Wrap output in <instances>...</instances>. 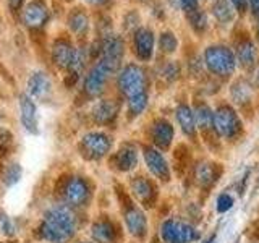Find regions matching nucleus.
Wrapping results in <instances>:
<instances>
[{
    "label": "nucleus",
    "mask_w": 259,
    "mask_h": 243,
    "mask_svg": "<svg viewBox=\"0 0 259 243\" xmlns=\"http://www.w3.org/2000/svg\"><path fill=\"white\" fill-rule=\"evenodd\" d=\"M76 230V217L68 206H52L39 225V237L51 243H67Z\"/></svg>",
    "instance_id": "1"
},
{
    "label": "nucleus",
    "mask_w": 259,
    "mask_h": 243,
    "mask_svg": "<svg viewBox=\"0 0 259 243\" xmlns=\"http://www.w3.org/2000/svg\"><path fill=\"white\" fill-rule=\"evenodd\" d=\"M120 67V62L105 59V57H99L97 63L88 71L84 78V91L89 96H99L104 91V86L107 83L109 76L112 73H115Z\"/></svg>",
    "instance_id": "2"
},
{
    "label": "nucleus",
    "mask_w": 259,
    "mask_h": 243,
    "mask_svg": "<svg viewBox=\"0 0 259 243\" xmlns=\"http://www.w3.org/2000/svg\"><path fill=\"white\" fill-rule=\"evenodd\" d=\"M204 63L214 75L229 76L237 67V57L225 46H210L204 52Z\"/></svg>",
    "instance_id": "3"
},
{
    "label": "nucleus",
    "mask_w": 259,
    "mask_h": 243,
    "mask_svg": "<svg viewBox=\"0 0 259 243\" xmlns=\"http://www.w3.org/2000/svg\"><path fill=\"white\" fill-rule=\"evenodd\" d=\"M214 130L225 140H235L243 130L241 120L229 104L219 105L214 112Z\"/></svg>",
    "instance_id": "4"
},
{
    "label": "nucleus",
    "mask_w": 259,
    "mask_h": 243,
    "mask_svg": "<svg viewBox=\"0 0 259 243\" xmlns=\"http://www.w3.org/2000/svg\"><path fill=\"white\" fill-rule=\"evenodd\" d=\"M146 73L140 65L130 63L125 68H121L118 75V88L126 97H132L135 94H140L146 91Z\"/></svg>",
    "instance_id": "5"
},
{
    "label": "nucleus",
    "mask_w": 259,
    "mask_h": 243,
    "mask_svg": "<svg viewBox=\"0 0 259 243\" xmlns=\"http://www.w3.org/2000/svg\"><path fill=\"white\" fill-rule=\"evenodd\" d=\"M160 237L165 243H191L198 240L199 233L193 225L180 221H165L162 224Z\"/></svg>",
    "instance_id": "6"
},
{
    "label": "nucleus",
    "mask_w": 259,
    "mask_h": 243,
    "mask_svg": "<svg viewBox=\"0 0 259 243\" xmlns=\"http://www.w3.org/2000/svg\"><path fill=\"white\" fill-rule=\"evenodd\" d=\"M110 146L112 140L107 135L101 132H93L83 136V140L79 143V149L86 159L97 160L102 159L110 151Z\"/></svg>",
    "instance_id": "7"
},
{
    "label": "nucleus",
    "mask_w": 259,
    "mask_h": 243,
    "mask_svg": "<svg viewBox=\"0 0 259 243\" xmlns=\"http://www.w3.org/2000/svg\"><path fill=\"white\" fill-rule=\"evenodd\" d=\"M78 59V49L67 37H59L52 46V60L62 70H73Z\"/></svg>",
    "instance_id": "8"
},
{
    "label": "nucleus",
    "mask_w": 259,
    "mask_h": 243,
    "mask_svg": "<svg viewBox=\"0 0 259 243\" xmlns=\"http://www.w3.org/2000/svg\"><path fill=\"white\" fill-rule=\"evenodd\" d=\"M49 18H51V12H49L46 0H31L21 13V20L29 29L44 28Z\"/></svg>",
    "instance_id": "9"
},
{
    "label": "nucleus",
    "mask_w": 259,
    "mask_h": 243,
    "mask_svg": "<svg viewBox=\"0 0 259 243\" xmlns=\"http://www.w3.org/2000/svg\"><path fill=\"white\" fill-rule=\"evenodd\" d=\"M91 196V190L84 178L73 177L63 188V198L70 206H84Z\"/></svg>",
    "instance_id": "10"
},
{
    "label": "nucleus",
    "mask_w": 259,
    "mask_h": 243,
    "mask_svg": "<svg viewBox=\"0 0 259 243\" xmlns=\"http://www.w3.org/2000/svg\"><path fill=\"white\" fill-rule=\"evenodd\" d=\"M132 191L135 198L146 208H152L157 201V186L146 177H135L132 180Z\"/></svg>",
    "instance_id": "11"
},
{
    "label": "nucleus",
    "mask_w": 259,
    "mask_h": 243,
    "mask_svg": "<svg viewBox=\"0 0 259 243\" xmlns=\"http://www.w3.org/2000/svg\"><path fill=\"white\" fill-rule=\"evenodd\" d=\"M143 152H144V160H146V164H148V169L152 172V175H156L162 182H168L170 180V167L167 164L165 157L162 156L157 149L151 148V146H146Z\"/></svg>",
    "instance_id": "12"
},
{
    "label": "nucleus",
    "mask_w": 259,
    "mask_h": 243,
    "mask_svg": "<svg viewBox=\"0 0 259 243\" xmlns=\"http://www.w3.org/2000/svg\"><path fill=\"white\" fill-rule=\"evenodd\" d=\"M135 54L140 60H149L154 54V32L149 28H138L133 36Z\"/></svg>",
    "instance_id": "13"
},
{
    "label": "nucleus",
    "mask_w": 259,
    "mask_h": 243,
    "mask_svg": "<svg viewBox=\"0 0 259 243\" xmlns=\"http://www.w3.org/2000/svg\"><path fill=\"white\" fill-rule=\"evenodd\" d=\"M125 222H126V227L132 235H135L138 238L146 237V232H148V221H146V216L141 209L133 206L132 202L125 206Z\"/></svg>",
    "instance_id": "14"
},
{
    "label": "nucleus",
    "mask_w": 259,
    "mask_h": 243,
    "mask_svg": "<svg viewBox=\"0 0 259 243\" xmlns=\"http://www.w3.org/2000/svg\"><path fill=\"white\" fill-rule=\"evenodd\" d=\"M20 107H21V122H23L24 128H26L29 133L37 135L39 133V117H37L36 104L31 101V97L28 94H21Z\"/></svg>",
    "instance_id": "15"
},
{
    "label": "nucleus",
    "mask_w": 259,
    "mask_h": 243,
    "mask_svg": "<svg viewBox=\"0 0 259 243\" xmlns=\"http://www.w3.org/2000/svg\"><path fill=\"white\" fill-rule=\"evenodd\" d=\"M222 175L221 164H212V162H201L199 166L194 167V180L198 182L202 188H209L212 186L219 177Z\"/></svg>",
    "instance_id": "16"
},
{
    "label": "nucleus",
    "mask_w": 259,
    "mask_h": 243,
    "mask_svg": "<svg viewBox=\"0 0 259 243\" xmlns=\"http://www.w3.org/2000/svg\"><path fill=\"white\" fill-rule=\"evenodd\" d=\"M110 164L117 170H121V172H128V170L135 169L138 164V152L135 149V146L123 144L115 154H113V157L110 159Z\"/></svg>",
    "instance_id": "17"
},
{
    "label": "nucleus",
    "mask_w": 259,
    "mask_h": 243,
    "mask_svg": "<svg viewBox=\"0 0 259 243\" xmlns=\"http://www.w3.org/2000/svg\"><path fill=\"white\" fill-rule=\"evenodd\" d=\"M151 138L157 148L167 149L174 140V127L165 118H159L151 127Z\"/></svg>",
    "instance_id": "18"
},
{
    "label": "nucleus",
    "mask_w": 259,
    "mask_h": 243,
    "mask_svg": "<svg viewBox=\"0 0 259 243\" xmlns=\"http://www.w3.org/2000/svg\"><path fill=\"white\" fill-rule=\"evenodd\" d=\"M101 55L105 59H112L121 62V57H123V40L117 34H105L101 40Z\"/></svg>",
    "instance_id": "19"
},
{
    "label": "nucleus",
    "mask_w": 259,
    "mask_h": 243,
    "mask_svg": "<svg viewBox=\"0 0 259 243\" xmlns=\"http://www.w3.org/2000/svg\"><path fill=\"white\" fill-rule=\"evenodd\" d=\"M52 89L51 79H49L47 73L44 71H34L28 79V91L32 97H37V99H44L49 96Z\"/></svg>",
    "instance_id": "20"
},
{
    "label": "nucleus",
    "mask_w": 259,
    "mask_h": 243,
    "mask_svg": "<svg viewBox=\"0 0 259 243\" xmlns=\"http://www.w3.org/2000/svg\"><path fill=\"white\" fill-rule=\"evenodd\" d=\"M91 233L97 243H115L117 240V227L109 219H101L94 222Z\"/></svg>",
    "instance_id": "21"
},
{
    "label": "nucleus",
    "mask_w": 259,
    "mask_h": 243,
    "mask_svg": "<svg viewBox=\"0 0 259 243\" xmlns=\"http://www.w3.org/2000/svg\"><path fill=\"white\" fill-rule=\"evenodd\" d=\"M194 120H196V128H199L202 133H209L214 130V112L206 102H196L194 105ZM215 132V130H214Z\"/></svg>",
    "instance_id": "22"
},
{
    "label": "nucleus",
    "mask_w": 259,
    "mask_h": 243,
    "mask_svg": "<svg viewBox=\"0 0 259 243\" xmlns=\"http://www.w3.org/2000/svg\"><path fill=\"white\" fill-rule=\"evenodd\" d=\"M118 113V105L112 101H101L94 105L93 109V118L97 122V124L102 125H109L113 120L117 118Z\"/></svg>",
    "instance_id": "23"
},
{
    "label": "nucleus",
    "mask_w": 259,
    "mask_h": 243,
    "mask_svg": "<svg viewBox=\"0 0 259 243\" xmlns=\"http://www.w3.org/2000/svg\"><path fill=\"white\" fill-rule=\"evenodd\" d=\"M177 120L178 125L182 127L183 133L190 138L196 136V120H194V112L190 105L180 104L177 107Z\"/></svg>",
    "instance_id": "24"
},
{
    "label": "nucleus",
    "mask_w": 259,
    "mask_h": 243,
    "mask_svg": "<svg viewBox=\"0 0 259 243\" xmlns=\"http://www.w3.org/2000/svg\"><path fill=\"white\" fill-rule=\"evenodd\" d=\"M68 26L78 36H84L89 31V18L83 8H73L68 13Z\"/></svg>",
    "instance_id": "25"
},
{
    "label": "nucleus",
    "mask_w": 259,
    "mask_h": 243,
    "mask_svg": "<svg viewBox=\"0 0 259 243\" xmlns=\"http://www.w3.org/2000/svg\"><path fill=\"white\" fill-rule=\"evenodd\" d=\"M237 59L241 63V67L249 68L253 67L256 62V47L251 39H245L238 44L237 49Z\"/></svg>",
    "instance_id": "26"
},
{
    "label": "nucleus",
    "mask_w": 259,
    "mask_h": 243,
    "mask_svg": "<svg viewBox=\"0 0 259 243\" xmlns=\"http://www.w3.org/2000/svg\"><path fill=\"white\" fill-rule=\"evenodd\" d=\"M212 15L219 23H222V24L230 23L235 16L233 5L229 0H215V4L212 5Z\"/></svg>",
    "instance_id": "27"
},
{
    "label": "nucleus",
    "mask_w": 259,
    "mask_h": 243,
    "mask_svg": "<svg viewBox=\"0 0 259 243\" xmlns=\"http://www.w3.org/2000/svg\"><path fill=\"white\" fill-rule=\"evenodd\" d=\"M146 105H148V91L128 97V112L132 117H136V115H140V113H143Z\"/></svg>",
    "instance_id": "28"
},
{
    "label": "nucleus",
    "mask_w": 259,
    "mask_h": 243,
    "mask_svg": "<svg viewBox=\"0 0 259 243\" xmlns=\"http://www.w3.org/2000/svg\"><path fill=\"white\" fill-rule=\"evenodd\" d=\"M174 159H175V169L178 170V174H183L186 169L190 166V152L188 148L185 144H180L178 148L175 149L174 154Z\"/></svg>",
    "instance_id": "29"
},
{
    "label": "nucleus",
    "mask_w": 259,
    "mask_h": 243,
    "mask_svg": "<svg viewBox=\"0 0 259 243\" xmlns=\"http://www.w3.org/2000/svg\"><path fill=\"white\" fill-rule=\"evenodd\" d=\"M188 20H190L191 28L196 32H202L207 29V16L204 12H199L198 8L194 12L188 13Z\"/></svg>",
    "instance_id": "30"
},
{
    "label": "nucleus",
    "mask_w": 259,
    "mask_h": 243,
    "mask_svg": "<svg viewBox=\"0 0 259 243\" xmlns=\"http://www.w3.org/2000/svg\"><path fill=\"white\" fill-rule=\"evenodd\" d=\"M159 46L162 49V52L172 54L177 49V46H178V40H177V37H175V34H174L172 31H164V32H160Z\"/></svg>",
    "instance_id": "31"
},
{
    "label": "nucleus",
    "mask_w": 259,
    "mask_h": 243,
    "mask_svg": "<svg viewBox=\"0 0 259 243\" xmlns=\"http://www.w3.org/2000/svg\"><path fill=\"white\" fill-rule=\"evenodd\" d=\"M232 97L233 101L237 102H246L251 99V89L249 86L245 83V81H238V83L233 85V89H232Z\"/></svg>",
    "instance_id": "32"
},
{
    "label": "nucleus",
    "mask_w": 259,
    "mask_h": 243,
    "mask_svg": "<svg viewBox=\"0 0 259 243\" xmlns=\"http://www.w3.org/2000/svg\"><path fill=\"white\" fill-rule=\"evenodd\" d=\"M21 167L20 164H12V166H8L5 169V172H4V183L8 185V186H12L15 183H18L20 182V178H21Z\"/></svg>",
    "instance_id": "33"
},
{
    "label": "nucleus",
    "mask_w": 259,
    "mask_h": 243,
    "mask_svg": "<svg viewBox=\"0 0 259 243\" xmlns=\"http://www.w3.org/2000/svg\"><path fill=\"white\" fill-rule=\"evenodd\" d=\"M13 148V136L5 128H0V156H7Z\"/></svg>",
    "instance_id": "34"
},
{
    "label": "nucleus",
    "mask_w": 259,
    "mask_h": 243,
    "mask_svg": "<svg viewBox=\"0 0 259 243\" xmlns=\"http://www.w3.org/2000/svg\"><path fill=\"white\" fill-rule=\"evenodd\" d=\"M0 230H2L5 235H8V237H12L15 233V227L10 221V217H8L5 213H2V211H0Z\"/></svg>",
    "instance_id": "35"
},
{
    "label": "nucleus",
    "mask_w": 259,
    "mask_h": 243,
    "mask_svg": "<svg viewBox=\"0 0 259 243\" xmlns=\"http://www.w3.org/2000/svg\"><path fill=\"white\" fill-rule=\"evenodd\" d=\"M232 206H233V198L230 196V194L224 193L217 198V211L219 213H227Z\"/></svg>",
    "instance_id": "36"
},
{
    "label": "nucleus",
    "mask_w": 259,
    "mask_h": 243,
    "mask_svg": "<svg viewBox=\"0 0 259 243\" xmlns=\"http://www.w3.org/2000/svg\"><path fill=\"white\" fill-rule=\"evenodd\" d=\"M178 73H180V68H178V65L177 63H167L165 65V68H164V75L167 79H170V81H174V79H177L178 78Z\"/></svg>",
    "instance_id": "37"
},
{
    "label": "nucleus",
    "mask_w": 259,
    "mask_h": 243,
    "mask_svg": "<svg viewBox=\"0 0 259 243\" xmlns=\"http://www.w3.org/2000/svg\"><path fill=\"white\" fill-rule=\"evenodd\" d=\"M178 2H180L182 8H183L186 13H191V12H194L198 8V2H199V0H178Z\"/></svg>",
    "instance_id": "38"
},
{
    "label": "nucleus",
    "mask_w": 259,
    "mask_h": 243,
    "mask_svg": "<svg viewBox=\"0 0 259 243\" xmlns=\"http://www.w3.org/2000/svg\"><path fill=\"white\" fill-rule=\"evenodd\" d=\"M230 4L233 5V8L237 10L238 13H245L248 10V7H249V2L248 0H230Z\"/></svg>",
    "instance_id": "39"
},
{
    "label": "nucleus",
    "mask_w": 259,
    "mask_h": 243,
    "mask_svg": "<svg viewBox=\"0 0 259 243\" xmlns=\"http://www.w3.org/2000/svg\"><path fill=\"white\" fill-rule=\"evenodd\" d=\"M24 2H26V0H8V7H10V10L16 12L23 7Z\"/></svg>",
    "instance_id": "40"
},
{
    "label": "nucleus",
    "mask_w": 259,
    "mask_h": 243,
    "mask_svg": "<svg viewBox=\"0 0 259 243\" xmlns=\"http://www.w3.org/2000/svg\"><path fill=\"white\" fill-rule=\"evenodd\" d=\"M248 2H249L251 8H253V12L259 15V0H248Z\"/></svg>",
    "instance_id": "41"
},
{
    "label": "nucleus",
    "mask_w": 259,
    "mask_h": 243,
    "mask_svg": "<svg viewBox=\"0 0 259 243\" xmlns=\"http://www.w3.org/2000/svg\"><path fill=\"white\" fill-rule=\"evenodd\" d=\"M86 2L93 5H105V4H109L110 0H86Z\"/></svg>",
    "instance_id": "42"
},
{
    "label": "nucleus",
    "mask_w": 259,
    "mask_h": 243,
    "mask_svg": "<svg viewBox=\"0 0 259 243\" xmlns=\"http://www.w3.org/2000/svg\"><path fill=\"white\" fill-rule=\"evenodd\" d=\"M204 243H215V235H210V237Z\"/></svg>",
    "instance_id": "43"
},
{
    "label": "nucleus",
    "mask_w": 259,
    "mask_h": 243,
    "mask_svg": "<svg viewBox=\"0 0 259 243\" xmlns=\"http://www.w3.org/2000/svg\"><path fill=\"white\" fill-rule=\"evenodd\" d=\"M256 79H257V83H259V70H257V76H256Z\"/></svg>",
    "instance_id": "44"
},
{
    "label": "nucleus",
    "mask_w": 259,
    "mask_h": 243,
    "mask_svg": "<svg viewBox=\"0 0 259 243\" xmlns=\"http://www.w3.org/2000/svg\"><path fill=\"white\" fill-rule=\"evenodd\" d=\"M257 37H259V23H257Z\"/></svg>",
    "instance_id": "45"
},
{
    "label": "nucleus",
    "mask_w": 259,
    "mask_h": 243,
    "mask_svg": "<svg viewBox=\"0 0 259 243\" xmlns=\"http://www.w3.org/2000/svg\"><path fill=\"white\" fill-rule=\"evenodd\" d=\"M257 185H259V180H257Z\"/></svg>",
    "instance_id": "46"
},
{
    "label": "nucleus",
    "mask_w": 259,
    "mask_h": 243,
    "mask_svg": "<svg viewBox=\"0 0 259 243\" xmlns=\"http://www.w3.org/2000/svg\"><path fill=\"white\" fill-rule=\"evenodd\" d=\"M154 243H156V241H154Z\"/></svg>",
    "instance_id": "47"
}]
</instances>
